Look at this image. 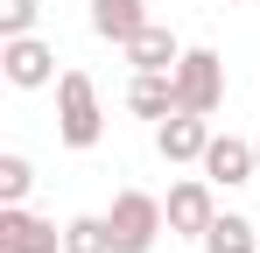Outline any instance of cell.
Returning <instances> with one entry per match:
<instances>
[{"instance_id":"6da1fadb","label":"cell","mask_w":260,"mask_h":253,"mask_svg":"<svg viewBox=\"0 0 260 253\" xmlns=\"http://www.w3.org/2000/svg\"><path fill=\"white\" fill-rule=\"evenodd\" d=\"M99 134H106V106H99L91 71H63L56 78V141L63 148H99Z\"/></svg>"},{"instance_id":"7a4b0ae2","label":"cell","mask_w":260,"mask_h":253,"mask_svg":"<svg viewBox=\"0 0 260 253\" xmlns=\"http://www.w3.org/2000/svg\"><path fill=\"white\" fill-rule=\"evenodd\" d=\"M106 225H113V253H155V239L169 232V211L148 190H120L113 211H106Z\"/></svg>"},{"instance_id":"3957f363","label":"cell","mask_w":260,"mask_h":253,"mask_svg":"<svg viewBox=\"0 0 260 253\" xmlns=\"http://www.w3.org/2000/svg\"><path fill=\"white\" fill-rule=\"evenodd\" d=\"M169 78H176V113H204L211 120L225 106V56L218 49H183V64Z\"/></svg>"},{"instance_id":"277c9868","label":"cell","mask_w":260,"mask_h":253,"mask_svg":"<svg viewBox=\"0 0 260 253\" xmlns=\"http://www.w3.org/2000/svg\"><path fill=\"white\" fill-rule=\"evenodd\" d=\"M0 78L14 84V91H43L63 71H56V49L43 36H0Z\"/></svg>"},{"instance_id":"5b68a950","label":"cell","mask_w":260,"mask_h":253,"mask_svg":"<svg viewBox=\"0 0 260 253\" xmlns=\"http://www.w3.org/2000/svg\"><path fill=\"white\" fill-rule=\"evenodd\" d=\"M162 211H169V232H176V239H204L211 218H218V183H211V176H183V183H169Z\"/></svg>"},{"instance_id":"8992f818","label":"cell","mask_w":260,"mask_h":253,"mask_svg":"<svg viewBox=\"0 0 260 253\" xmlns=\"http://www.w3.org/2000/svg\"><path fill=\"white\" fill-rule=\"evenodd\" d=\"M0 253H63V232L28 204H0Z\"/></svg>"},{"instance_id":"52a82bcc","label":"cell","mask_w":260,"mask_h":253,"mask_svg":"<svg viewBox=\"0 0 260 253\" xmlns=\"http://www.w3.org/2000/svg\"><path fill=\"white\" fill-rule=\"evenodd\" d=\"M204 176H211L218 190H239V183H260V162H253V141H239V134H211V148H204Z\"/></svg>"},{"instance_id":"ba28073f","label":"cell","mask_w":260,"mask_h":253,"mask_svg":"<svg viewBox=\"0 0 260 253\" xmlns=\"http://www.w3.org/2000/svg\"><path fill=\"white\" fill-rule=\"evenodd\" d=\"M204 148H211V120H204V113L155 120V155H162V162H204Z\"/></svg>"},{"instance_id":"9c48e42d","label":"cell","mask_w":260,"mask_h":253,"mask_svg":"<svg viewBox=\"0 0 260 253\" xmlns=\"http://www.w3.org/2000/svg\"><path fill=\"white\" fill-rule=\"evenodd\" d=\"M120 49H127V64H134V71H176V64H183V42H176V28H162V21L134 28Z\"/></svg>"},{"instance_id":"30bf717a","label":"cell","mask_w":260,"mask_h":253,"mask_svg":"<svg viewBox=\"0 0 260 253\" xmlns=\"http://www.w3.org/2000/svg\"><path fill=\"white\" fill-rule=\"evenodd\" d=\"M127 113H141V120H169V113H176V78H169V71H134Z\"/></svg>"},{"instance_id":"8fae6325","label":"cell","mask_w":260,"mask_h":253,"mask_svg":"<svg viewBox=\"0 0 260 253\" xmlns=\"http://www.w3.org/2000/svg\"><path fill=\"white\" fill-rule=\"evenodd\" d=\"M91 7V36L106 42H127L134 28H148V0H85Z\"/></svg>"},{"instance_id":"7c38bea8","label":"cell","mask_w":260,"mask_h":253,"mask_svg":"<svg viewBox=\"0 0 260 253\" xmlns=\"http://www.w3.org/2000/svg\"><path fill=\"white\" fill-rule=\"evenodd\" d=\"M197 246H204V253H260V225L246 218V211H218L211 232H204Z\"/></svg>"},{"instance_id":"4fadbf2b","label":"cell","mask_w":260,"mask_h":253,"mask_svg":"<svg viewBox=\"0 0 260 253\" xmlns=\"http://www.w3.org/2000/svg\"><path fill=\"white\" fill-rule=\"evenodd\" d=\"M63 253H113V225H106V211H78V218H63Z\"/></svg>"},{"instance_id":"5bb4252c","label":"cell","mask_w":260,"mask_h":253,"mask_svg":"<svg viewBox=\"0 0 260 253\" xmlns=\"http://www.w3.org/2000/svg\"><path fill=\"white\" fill-rule=\"evenodd\" d=\"M28 190H36V162L28 155H0V204H28Z\"/></svg>"},{"instance_id":"9a60e30c","label":"cell","mask_w":260,"mask_h":253,"mask_svg":"<svg viewBox=\"0 0 260 253\" xmlns=\"http://www.w3.org/2000/svg\"><path fill=\"white\" fill-rule=\"evenodd\" d=\"M43 0H0V36H36Z\"/></svg>"},{"instance_id":"2e32d148","label":"cell","mask_w":260,"mask_h":253,"mask_svg":"<svg viewBox=\"0 0 260 253\" xmlns=\"http://www.w3.org/2000/svg\"><path fill=\"white\" fill-rule=\"evenodd\" d=\"M253 162H260V141H253Z\"/></svg>"}]
</instances>
